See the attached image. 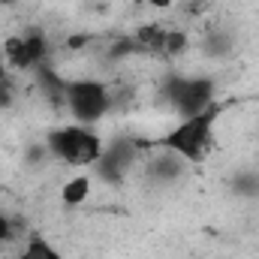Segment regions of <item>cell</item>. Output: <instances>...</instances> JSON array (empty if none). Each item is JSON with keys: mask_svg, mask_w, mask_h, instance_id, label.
<instances>
[{"mask_svg": "<svg viewBox=\"0 0 259 259\" xmlns=\"http://www.w3.org/2000/svg\"><path fill=\"white\" fill-rule=\"evenodd\" d=\"M223 103H211L205 112H199L193 118H181L172 130H166L163 136L151 139V142H139L142 151H169L175 157H181L184 163L199 166L208 160L211 154V145H214V127L223 115Z\"/></svg>", "mask_w": 259, "mask_h": 259, "instance_id": "6da1fadb", "label": "cell"}, {"mask_svg": "<svg viewBox=\"0 0 259 259\" xmlns=\"http://www.w3.org/2000/svg\"><path fill=\"white\" fill-rule=\"evenodd\" d=\"M46 148H49V157H58L69 169H91V166L100 163V157L106 151L103 136L97 130L75 124V121L49 130L46 133Z\"/></svg>", "mask_w": 259, "mask_h": 259, "instance_id": "7a4b0ae2", "label": "cell"}, {"mask_svg": "<svg viewBox=\"0 0 259 259\" xmlns=\"http://www.w3.org/2000/svg\"><path fill=\"white\" fill-rule=\"evenodd\" d=\"M115 106V91L112 84L100 78H72L66 81V112L72 115L75 124L94 127L100 124Z\"/></svg>", "mask_w": 259, "mask_h": 259, "instance_id": "3957f363", "label": "cell"}, {"mask_svg": "<svg viewBox=\"0 0 259 259\" xmlns=\"http://www.w3.org/2000/svg\"><path fill=\"white\" fill-rule=\"evenodd\" d=\"M160 94L181 118H193L211 103H217V84L208 75H175L163 81Z\"/></svg>", "mask_w": 259, "mask_h": 259, "instance_id": "277c9868", "label": "cell"}, {"mask_svg": "<svg viewBox=\"0 0 259 259\" xmlns=\"http://www.w3.org/2000/svg\"><path fill=\"white\" fill-rule=\"evenodd\" d=\"M166 33L169 27L160 24V21H145L133 30V42L142 49V55H163V46H166Z\"/></svg>", "mask_w": 259, "mask_h": 259, "instance_id": "5b68a950", "label": "cell"}, {"mask_svg": "<svg viewBox=\"0 0 259 259\" xmlns=\"http://www.w3.org/2000/svg\"><path fill=\"white\" fill-rule=\"evenodd\" d=\"M91 190H94V178L84 175V172H78V175L66 178L64 184H61V202H64L66 208H78V205H84L91 199Z\"/></svg>", "mask_w": 259, "mask_h": 259, "instance_id": "8992f818", "label": "cell"}, {"mask_svg": "<svg viewBox=\"0 0 259 259\" xmlns=\"http://www.w3.org/2000/svg\"><path fill=\"white\" fill-rule=\"evenodd\" d=\"M15 259H64V253L46 238V235H39V232H33L30 238H27V244H24V250L18 253Z\"/></svg>", "mask_w": 259, "mask_h": 259, "instance_id": "52a82bcc", "label": "cell"}, {"mask_svg": "<svg viewBox=\"0 0 259 259\" xmlns=\"http://www.w3.org/2000/svg\"><path fill=\"white\" fill-rule=\"evenodd\" d=\"M187 46H190L187 30H181V27H169V33H166V46H163V58H178V55L187 52Z\"/></svg>", "mask_w": 259, "mask_h": 259, "instance_id": "ba28073f", "label": "cell"}, {"mask_svg": "<svg viewBox=\"0 0 259 259\" xmlns=\"http://www.w3.org/2000/svg\"><path fill=\"white\" fill-rule=\"evenodd\" d=\"M205 52L208 55H214V58H223L226 52H229V39H226V33H208V39H205Z\"/></svg>", "mask_w": 259, "mask_h": 259, "instance_id": "9c48e42d", "label": "cell"}, {"mask_svg": "<svg viewBox=\"0 0 259 259\" xmlns=\"http://www.w3.org/2000/svg\"><path fill=\"white\" fill-rule=\"evenodd\" d=\"M12 238H15V223H12V220L0 211V247H6Z\"/></svg>", "mask_w": 259, "mask_h": 259, "instance_id": "30bf717a", "label": "cell"}, {"mask_svg": "<svg viewBox=\"0 0 259 259\" xmlns=\"http://www.w3.org/2000/svg\"><path fill=\"white\" fill-rule=\"evenodd\" d=\"M235 190L256 196V193H259V175H241V178L235 181Z\"/></svg>", "mask_w": 259, "mask_h": 259, "instance_id": "8fae6325", "label": "cell"}, {"mask_svg": "<svg viewBox=\"0 0 259 259\" xmlns=\"http://www.w3.org/2000/svg\"><path fill=\"white\" fill-rule=\"evenodd\" d=\"M142 3H148L151 9H172L175 6V0H142Z\"/></svg>", "mask_w": 259, "mask_h": 259, "instance_id": "7c38bea8", "label": "cell"}, {"mask_svg": "<svg viewBox=\"0 0 259 259\" xmlns=\"http://www.w3.org/2000/svg\"><path fill=\"white\" fill-rule=\"evenodd\" d=\"M88 39H91V36H84V33H81V36H69L66 46H69V49H81V46H88Z\"/></svg>", "mask_w": 259, "mask_h": 259, "instance_id": "4fadbf2b", "label": "cell"}, {"mask_svg": "<svg viewBox=\"0 0 259 259\" xmlns=\"http://www.w3.org/2000/svg\"><path fill=\"white\" fill-rule=\"evenodd\" d=\"M12 3H18V0H0V6H12Z\"/></svg>", "mask_w": 259, "mask_h": 259, "instance_id": "5bb4252c", "label": "cell"}, {"mask_svg": "<svg viewBox=\"0 0 259 259\" xmlns=\"http://www.w3.org/2000/svg\"><path fill=\"white\" fill-rule=\"evenodd\" d=\"M6 259H15V256H6Z\"/></svg>", "mask_w": 259, "mask_h": 259, "instance_id": "9a60e30c", "label": "cell"}]
</instances>
